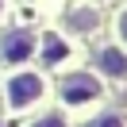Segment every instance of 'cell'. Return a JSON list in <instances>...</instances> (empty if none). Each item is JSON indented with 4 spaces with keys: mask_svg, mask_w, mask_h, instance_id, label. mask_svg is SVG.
Returning <instances> with one entry per match:
<instances>
[{
    "mask_svg": "<svg viewBox=\"0 0 127 127\" xmlns=\"http://www.w3.org/2000/svg\"><path fill=\"white\" fill-rule=\"evenodd\" d=\"M39 96H42V77H39V73H16V77L8 81L12 108H27V104H35Z\"/></svg>",
    "mask_w": 127,
    "mask_h": 127,
    "instance_id": "1",
    "label": "cell"
},
{
    "mask_svg": "<svg viewBox=\"0 0 127 127\" xmlns=\"http://www.w3.org/2000/svg\"><path fill=\"white\" fill-rule=\"evenodd\" d=\"M62 96H65V104H85V100H96V96H100V81H96L93 73H77V77H65Z\"/></svg>",
    "mask_w": 127,
    "mask_h": 127,
    "instance_id": "2",
    "label": "cell"
},
{
    "mask_svg": "<svg viewBox=\"0 0 127 127\" xmlns=\"http://www.w3.org/2000/svg\"><path fill=\"white\" fill-rule=\"evenodd\" d=\"M31 50H35V39L27 31H12L8 39H4V58H8V62H27Z\"/></svg>",
    "mask_w": 127,
    "mask_h": 127,
    "instance_id": "3",
    "label": "cell"
},
{
    "mask_svg": "<svg viewBox=\"0 0 127 127\" xmlns=\"http://www.w3.org/2000/svg\"><path fill=\"white\" fill-rule=\"evenodd\" d=\"M100 69L112 73V77H127V58L116 46H108V50H100Z\"/></svg>",
    "mask_w": 127,
    "mask_h": 127,
    "instance_id": "4",
    "label": "cell"
},
{
    "mask_svg": "<svg viewBox=\"0 0 127 127\" xmlns=\"http://www.w3.org/2000/svg\"><path fill=\"white\" fill-rule=\"evenodd\" d=\"M42 58H46L50 65H58V62H65V58H69V46H65L58 35H46V39H42Z\"/></svg>",
    "mask_w": 127,
    "mask_h": 127,
    "instance_id": "5",
    "label": "cell"
},
{
    "mask_svg": "<svg viewBox=\"0 0 127 127\" xmlns=\"http://www.w3.org/2000/svg\"><path fill=\"white\" fill-rule=\"evenodd\" d=\"M69 27H77V31H93V27H96V12H85V8L73 12V16H69Z\"/></svg>",
    "mask_w": 127,
    "mask_h": 127,
    "instance_id": "6",
    "label": "cell"
},
{
    "mask_svg": "<svg viewBox=\"0 0 127 127\" xmlns=\"http://www.w3.org/2000/svg\"><path fill=\"white\" fill-rule=\"evenodd\" d=\"M85 127H123V119L119 116H100V119H93V123H85Z\"/></svg>",
    "mask_w": 127,
    "mask_h": 127,
    "instance_id": "7",
    "label": "cell"
},
{
    "mask_svg": "<svg viewBox=\"0 0 127 127\" xmlns=\"http://www.w3.org/2000/svg\"><path fill=\"white\" fill-rule=\"evenodd\" d=\"M35 127H65V119L58 116V112H50V116H42V119H39Z\"/></svg>",
    "mask_w": 127,
    "mask_h": 127,
    "instance_id": "8",
    "label": "cell"
},
{
    "mask_svg": "<svg viewBox=\"0 0 127 127\" xmlns=\"http://www.w3.org/2000/svg\"><path fill=\"white\" fill-rule=\"evenodd\" d=\"M119 35H123V42H127V12L119 16Z\"/></svg>",
    "mask_w": 127,
    "mask_h": 127,
    "instance_id": "9",
    "label": "cell"
}]
</instances>
